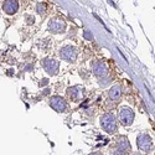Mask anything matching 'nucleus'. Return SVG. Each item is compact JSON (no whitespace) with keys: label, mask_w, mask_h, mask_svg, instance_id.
Listing matches in <instances>:
<instances>
[{"label":"nucleus","mask_w":155,"mask_h":155,"mask_svg":"<svg viewBox=\"0 0 155 155\" xmlns=\"http://www.w3.org/2000/svg\"><path fill=\"white\" fill-rule=\"evenodd\" d=\"M119 122L125 127L132 125L134 122V112L128 107H124L119 111Z\"/></svg>","instance_id":"3"},{"label":"nucleus","mask_w":155,"mask_h":155,"mask_svg":"<svg viewBox=\"0 0 155 155\" xmlns=\"http://www.w3.org/2000/svg\"><path fill=\"white\" fill-rule=\"evenodd\" d=\"M47 83H49V80H47V78H45V80H42V81H41V83H40V85L44 87V86H46Z\"/></svg>","instance_id":"16"},{"label":"nucleus","mask_w":155,"mask_h":155,"mask_svg":"<svg viewBox=\"0 0 155 155\" xmlns=\"http://www.w3.org/2000/svg\"><path fill=\"white\" fill-rule=\"evenodd\" d=\"M42 66H44L45 71L47 72L49 75H51V76L58 73V62L56 60H54V58H45V60H42Z\"/></svg>","instance_id":"7"},{"label":"nucleus","mask_w":155,"mask_h":155,"mask_svg":"<svg viewBox=\"0 0 155 155\" xmlns=\"http://www.w3.org/2000/svg\"><path fill=\"white\" fill-rule=\"evenodd\" d=\"M137 144H138L139 150H142L144 153H150L154 148L151 138L148 134H139L137 138Z\"/></svg>","instance_id":"2"},{"label":"nucleus","mask_w":155,"mask_h":155,"mask_svg":"<svg viewBox=\"0 0 155 155\" xmlns=\"http://www.w3.org/2000/svg\"><path fill=\"white\" fill-rule=\"evenodd\" d=\"M92 70L93 73H94L97 77H107L108 72H109V68L108 66L104 63L103 61H93L92 62Z\"/></svg>","instance_id":"6"},{"label":"nucleus","mask_w":155,"mask_h":155,"mask_svg":"<svg viewBox=\"0 0 155 155\" xmlns=\"http://www.w3.org/2000/svg\"><path fill=\"white\" fill-rule=\"evenodd\" d=\"M44 94H50V89H49V88L45 89V91H44Z\"/></svg>","instance_id":"19"},{"label":"nucleus","mask_w":155,"mask_h":155,"mask_svg":"<svg viewBox=\"0 0 155 155\" xmlns=\"http://www.w3.org/2000/svg\"><path fill=\"white\" fill-rule=\"evenodd\" d=\"M122 97V87L119 85H116L113 86L111 91H109V99L111 101H119Z\"/></svg>","instance_id":"12"},{"label":"nucleus","mask_w":155,"mask_h":155,"mask_svg":"<svg viewBox=\"0 0 155 155\" xmlns=\"http://www.w3.org/2000/svg\"><path fill=\"white\" fill-rule=\"evenodd\" d=\"M101 127L104 132L109 133V134H114L117 132V119L114 114H112V113H106V114H103L101 117Z\"/></svg>","instance_id":"1"},{"label":"nucleus","mask_w":155,"mask_h":155,"mask_svg":"<svg viewBox=\"0 0 155 155\" xmlns=\"http://www.w3.org/2000/svg\"><path fill=\"white\" fill-rule=\"evenodd\" d=\"M50 106L52 109H55L56 112H58V113H62V112H65L67 109V102L63 97H61V96H54V97H51V99H50Z\"/></svg>","instance_id":"4"},{"label":"nucleus","mask_w":155,"mask_h":155,"mask_svg":"<svg viewBox=\"0 0 155 155\" xmlns=\"http://www.w3.org/2000/svg\"><path fill=\"white\" fill-rule=\"evenodd\" d=\"M112 155H127V154L123 153V151H120V150H116V151L112 153Z\"/></svg>","instance_id":"15"},{"label":"nucleus","mask_w":155,"mask_h":155,"mask_svg":"<svg viewBox=\"0 0 155 155\" xmlns=\"http://www.w3.org/2000/svg\"><path fill=\"white\" fill-rule=\"evenodd\" d=\"M49 30L54 34L63 32L66 30V24H65V21H62L61 19H52L49 23Z\"/></svg>","instance_id":"8"},{"label":"nucleus","mask_w":155,"mask_h":155,"mask_svg":"<svg viewBox=\"0 0 155 155\" xmlns=\"http://www.w3.org/2000/svg\"><path fill=\"white\" fill-rule=\"evenodd\" d=\"M82 93H83V91H82V88H81V87H78V86L70 87V88L67 89V94L70 96V98H71L72 101L80 99L81 96H82Z\"/></svg>","instance_id":"11"},{"label":"nucleus","mask_w":155,"mask_h":155,"mask_svg":"<svg viewBox=\"0 0 155 155\" xmlns=\"http://www.w3.org/2000/svg\"><path fill=\"white\" fill-rule=\"evenodd\" d=\"M108 3H109V4L112 5V6H113V8H116V9H117V5H116L114 3H113V1H112V0H108Z\"/></svg>","instance_id":"17"},{"label":"nucleus","mask_w":155,"mask_h":155,"mask_svg":"<svg viewBox=\"0 0 155 155\" xmlns=\"http://www.w3.org/2000/svg\"><path fill=\"white\" fill-rule=\"evenodd\" d=\"M32 67H31V65H27V67H26V71H30Z\"/></svg>","instance_id":"21"},{"label":"nucleus","mask_w":155,"mask_h":155,"mask_svg":"<svg viewBox=\"0 0 155 155\" xmlns=\"http://www.w3.org/2000/svg\"><path fill=\"white\" fill-rule=\"evenodd\" d=\"M116 145H117V148H118V150H120V151H123V153L129 151V150L132 149L130 143H129V140H128L127 137H119V138L117 139Z\"/></svg>","instance_id":"10"},{"label":"nucleus","mask_w":155,"mask_h":155,"mask_svg":"<svg viewBox=\"0 0 155 155\" xmlns=\"http://www.w3.org/2000/svg\"><path fill=\"white\" fill-rule=\"evenodd\" d=\"M83 36H85L86 40H89V41L93 40V35H92L91 31H88V30H85V31H83Z\"/></svg>","instance_id":"13"},{"label":"nucleus","mask_w":155,"mask_h":155,"mask_svg":"<svg viewBox=\"0 0 155 155\" xmlns=\"http://www.w3.org/2000/svg\"><path fill=\"white\" fill-rule=\"evenodd\" d=\"M60 56L61 58H63L65 61H68V62H75L77 58V50L73 46H65L60 50Z\"/></svg>","instance_id":"5"},{"label":"nucleus","mask_w":155,"mask_h":155,"mask_svg":"<svg viewBox=\"0 0 155 155\" xmlns=\"http://www.w3.org/2000/svg\"><path fill=\"white\" fill-rule=\"evenodd\" d=\"M14 73V70H9L8 71V75H13Z\"/></svg>","instance_id":"20"},{"label":"nucleus","mask_w":155,"mask_h":155,"mask_svg":"<svg viewBox=\"0 0 155 155\" xmlns=\"http://www.w3.org/2000/svg\"><path fill=\"white\" fill-rule=\"evenodd\" d=\"M36 9H37V13H39V14L42 15V14L46 11V5H45V4H39Z\"/></svg>","instance_id":"14"},{"label":"nucleus","mask_w":155,"mask_h":155,"mask_svg":"<svg viewBox=\"0 0 155 155\" xmlns=\"http://www.w3.org/2000/svg\"><path fill=\"white\" fill-rule=\"evenodd\" d=\"M89 155H103L101 151H96V153H92V154H89Z\"/></svg>","instance_id":"18"},{"label":"nucleus","mask_w":155,"mask_h":155,"mask_svg":"<svg viewBox=\"0 0 155 155\" xmlns=\"http://www.w3.org/2000/svg\"><path fill=\"white\" fill-rule=\"evenodd\" d=\"M3 9H4V11L6 14L14 15L15 13L18 11V9H19L18 0H5L4 5H3Z\"/></svg>","instance_id":"9"}]
</instances>
